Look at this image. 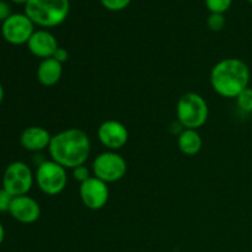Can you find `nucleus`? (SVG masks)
Wrapping results in <instances>:
<instances>
[{"label": "nucleus", "mask_w": 252, "mask_h": 252, "mask_svg": "<svg viewBox=\"0 0 252 252\" xmlns=\"http://www.w3.org/2000/svg\"><path fill=\"white\" fill-rule=\"evenodd\" d=\"M27 47H29V51L37 58L48 59L53 57L54 52L59 46L56 37L51 32L46 30H38V31H34L31 38L29 39Z\"/></svg>", "instance_id": "obj_12"}, {"label": "nucleus", "mask_w": 252, "mask_h": 252, "mask_svg": "<svg viewBox=\"0 0 252 252\" xmlns=\"http://www.w3.org/2000/svg\"><path fill=\"white\" fill-rule=\"evenodd\" d=\"M207 25L212 31H221L223 27L225 26V17L223 14H211L207 19Z\"/></svg>", "instance_id": "obj_18"}, {"label": "nucleus", "mask_w": 252, "mask_h": 252, "mask_svg": "<svg viewBox=\"0 0 252 252\" xmlns=\"http://www.w3.org/2000/svg\"><path fill=\"white\" fill-rule=\"evenodd\" d=\"M236 103L241 111L246 113H252V88H246L241 91L236 97Z\"/></svg>", "instance_id": "obj_16"}, {"label": "nucleus", "mask_w": 252, "mask_h": 252, "mask_svg": "<svg viewBox=\"0 0 252 252\" xmlns=\"http://www.w3.org/2000/svg\"><path fill=\"white\" fill-rule=\"evenodd\" d=\"M9 213L20 223L32 224L38 220L41 216V207L36 199L25 194V196L14 197Z\"/></svg>", "instance_id": "obj_11"}, {"label": "nucleus", "mask_w": 252, "mask_h": 252, "mask_svg": "<svg viewBox=\"0 0 252 252\" xmlns=\"http://www.w3.org/2000/svg\"><path fill=\"white\" fill-rule=\"evenodd\" d=\"M250 69L238 58H225L218 62L211 71V85L219 96L236 98L241 91L249 88Z\"/></svg>", "instance_id": "obj_2"}, {"label": "nucleus", "mask_w": 252, "mask_h": 252, "mask_svg": "<svg viewBox=\"0 0 252 252\" xmlns=\"http://www.w3.org/2000/svg\"><path fill=\"white\" fill-rule=\"evenodd\" d=\"M34 179L38 189L47 196H57L62 193L68 182L66 169L53 160H44L39 164Z\"/></svg>", "instance_id": "obj_5"}, {"label": "nucleus", "mask_w": 252, "mask_h": 252, "mask_svg": "<svg viewBox=\"0 0 252 252\" xmlns=\"http://www.w3.org/2000/svg\"><path fill=\"white\" fill-rule=\"evenodd\" d=\"M177 144H179L180 150L185 155L193 157L201 152L203 142H202L201 135L196 129H184L179 134Z\"/></svg>", "instance_id": "obj_15"}, {"label": "nucleus", "mask_w": 252, "mask_h": 252, "mask_svg": "<svg viewBox=\"0 0 252 252\" xmlns=\"http://www.w3.org/2000/svg\"><path fill=\"white\" fill-rule=\"evenodd\" d=\"M101 4L110 11H121L130 4V0H101Z\"/></svg>", "instance_id": "obj_19"}, {"label": "nucleus", "mask_w": 252, "mask_h": 252, "mask_svg": "<svg viewBox=\"0 0 252 252\" xmlns=\"http://www.w3.org/2000/svg\"><path fill=\"white\" fill-rule=\"evenodd\" d=\"M33 175L29 165L22 161L11 162L6 167L2 177V189L11 196H25L32 189Z\"/></svg>", "instance_id": "obj_7"}, {"label": "nucleus", "mask_w": 252, "mask_h": 252, "mask_svg": "<svg viewBox=\"0 0 252 252\" xmlns=\"http://www.w3.org/2000/svg\"><path fill=\"white\" fill-rule=\"evenodd\" d=\"M248 1H249V2H250V4H252V0H248Z\"/></svg>", "instance_id": "obj_27"}, {"label": "nucleus", "mask_w": 252, "mask_h": 252, "mask_svg": "<svg viewBox=\"0 0 252 252\" xmlns=\"http://www.w3.org/2000/svg\"><path fill=\"white\" fill-rule=\"evenodd\" d=\"M33 32L34 24L26 14H12L2 22V37L5 41L15 46L27 43Z\"/></svg>", "instance_id": "obj_8"}, {"label": "nucleus", "mask_w": 252, "mask_h": 252, "mask_svg": "<svg viewBox=\"0 0 252 252\" xmlns=\"http://www.w3.org/2000/svg\"><path fill=\"white\" fill-rule=\"evenodd\" d=\"M51 139V133L46 128L38 126L26 128L20 137L22 147L30 152H42L49 147Z\"/></svg>", "instance_id": "obj_13"}, {"label": "nucleus", "mask_w": 252, "mask_h": 252, "mask_svg": "<svg viewBox=\"0 0 252 252\" xmlns=\"http://www.w3.org/2000/svg\"><path fill=\"white\" fill-rule=\"evenodd\" d=\"M176 116L184 129H198L208 120V105L199 94L187 93L180 97Z\"/></svg>", "instance_id": "obj_4"}, {"label": "nucleus", "mask_w": 252, "mask_h": 252, "mask_svg": "<svg viewBox=\"0 0 252 252\" xmlns=\"http://www.w3.org/2000/svg\"><path fill=\"white\" fill-rule=\"evenodd\" d=\"M90 139L84 130L69 128L52 135L48 152L52 160L64 169H75L85 165L90 155Z\"/></svg>", "instance_id": "obj_1"}, {"label": "nucleus", "mask_w": 252, "mask_h": 252, "mask_svg": "<svg viewBox=\"0 0 252 252\" xmlns=\"http://www.w3.org/2000/svg\"><path fill=\"white\" fill-rule=\"evenodd\" d=\"M94 176L106 184L120 181L127 172V162L117 153L105 152L95 158L93 162Z\"/></svg>", "instance_id": "obj_6"}, {"label": "nucleus", "mask_w": 252, "mask_h": 252, "mask_svg": "<svg viewBox=\"0 0 252 252\" xmlns=\"http://www.w3.org/2000/svg\"><path fill=\"white\" fill-rule=\"evenodd\" d=\"M11 15V7L9 6V4L4 0H0V21L4 22Z\"/></svg>", "instance_id": "obj_23"}, {"label": "nucleus", "mask_w": 252, "mask_h": 252, "mask_svg": "<svg viewBox=\"0 0 252 252\" xmlns=\"http://www.w3.org/2000/svg\"><path fill=\"white\" fill-rule=\"evenodd\" d=\"M233 4V0H206V6L212 14H224Z\"/></svg>", "instance_id": "obj_17"}, {"label": "nucleus", "mask_w": 252, "mask_h": 252, "mask_svg": "<svg viewBox=\"0 0 252 252\" xmlns=\"http://www.w3.org/2000/svg\"><path fill=\"white\" fill-rule=\"evenodd\" d=\"M79 193L84 206L90 211L102 209L107 204L108 196H110L107 184L95 176H91L85 182L80 184Z\"/></svg>", "instance_id": "obj_9"}, {"label": "nucleus", "mask_w": 252, "mask_h": 252, "mask_svg": "<svg viewBox=\"0 0 252 252\" xmlns=\"http://www.w3.org/2000/svg\"><path fill=\"white\" fill-rule=\"evenodd\" d=\"M63 74V64L54 58L43 59L37 69V79L43 86H53L61 80Z\"/></svg>", "instance_id": "obj_14"}, {"label": "nucleus", "mask_w": 252, "mask_h": 252, "mask_svg": "<svg viewBox=\"0 0 252 252\" xmlns=\"http://www.w3.org/2000/svg\"><path fill=\"white\" fill-rule=\"evenodd\" d=\"M52 58H54L56 59V61H58L59 63H65L66 61H68V58H69V53H68V51H66L65 48H63V47H58V48H57V51L54 52V54H53V57H52Z\"/></svg>", "instance_id": "obj_22"}, {"label": "nucleus", "mask_w": 252, "mask_h": 252, "mask_svg": "<svg viewBox=\"0 0 252 252\" xmlns=\"http://www.w3.org/2000/svg\"><path fill=\"white\" fill-rule=\"evenodd\" d=\"M12 2H15V4H25L26 5L27 2H29V0H11Z\"/></svg>", "instance_id": "obj_26"}, {"label": "nucleus", "mask_w": 252, "mask_h": 252, "mask_svg": "<svg viewBox=\"0 0 252 252\" xmlns=\"http://www.w3.org/2000/svg\"><path fill=\"white\" fill-rule=\"evenodd\" d=\"M128 137L129 134L127 127L115 120L105 121L97 129V138L100 143L112 152L125 147L128 142Z\"/></svg>", "instance_id": "obj_10"}, {"label": "nucleus", "mask_w": 252, "mask_h": 252, "mask_svg": "<svg viewBox=\"0 0 252 252\" xmlns=\"http://www.w3.org/2000/svg\"><path fill=\"white\" fill-rule=\"evenodd\" d=\"M73 177L75 181H79L80 184L85 182L86 180L90 179V170L85 166V165H81V166L75 167L73 169Z\"/></svg>", "instance_id": "obj_20"}, {"label": "nucleus", "mask_w": 252, "mask_h": 252, "mask_svg": "<svg viewBox=\"0 0 252 252\" xmlns=\"http://www.w3.org/2000/svg\"><path fill=\"white\" fill-rule=\"evenodd\" d=\"M4 238H5V230H4V226L1 225V223H0V245L2 244V241H4Z\"/></svg>", "instance_id": "obj_24"}, {"label": "nucleus", "mask_w": 252, "mask_h": 252, "mask_svg": "<svg viewBox=\"0 0 252 252\" xmlns=\"http://www.w3.org/2000/svg\"><path fill=\"white\" fill-rule=\"evenodd\" d=\"M70 10L69 0H29L25 14L34 25L41 27H56L65 21Z\"/></svg>", "instance_id": "obj_3"}, {"label": "nucleus", "mask_w": 252, "mask_h": 252, "mask_svg": "<svg viewBox=\"0 0 252 252\" xmlns=\"http://www.w3.org/2000/svg\"><path fill=\"white\" fill-rule=\"evenodd\" d=\"M2 100H4V88H2L1 84H0V105H1Z\"/></svg>", "instance_id": "obj_25"}, {"label": "nucleus", "mask_w": 252, "mask_h": 252, "mask_svg": "<svg viewBox=\"0 0 252 252\" xmlns=\"http://www.w3.org/2000/svg\"><path fill=\"white\" fill-rule=\"evenodd\" d=\"M12 199H14V196H11L6 189H0V212H9Z\"/></svg>", "instance_id": "obj_21"}]
</instances>
